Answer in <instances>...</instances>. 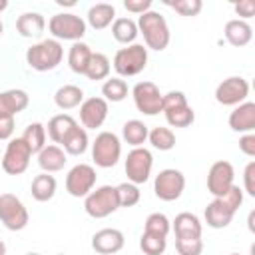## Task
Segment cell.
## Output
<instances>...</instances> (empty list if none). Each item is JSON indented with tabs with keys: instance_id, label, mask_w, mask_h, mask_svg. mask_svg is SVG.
Listing matches in <instances>:
<instances>
[{
	"instance_id": "1",
	"label": "cell",
	"mask_w": 255,
	"mask_h": 255,
	"mask_svg": "<svg viewBox=\"0 0 255 255\" xmlns=\"http://www.w3.org/2000/svg\"><path fill=\"white\" fill-rule=\"evenodd\" d=\"M135 24H137V32L143 36L145 48L161 52V50H165L169 46V40H171L169 26H167L165 18L159 12H155V10L145 12V14H141L137 18Z\"/></svg>"
},
{
	"instance_id": "2",
	"label": "cell",
	"mask_w": 255,
	"mask_h": 255,
	"mask_svg": "<svg viewBox=\"0 0 255 255\" xmlns=\"http://www.w3.org/2000/svg\"><path fill=\"white\" fill-rule=\"evenodd\" d=\"M64 48L58 40L48 38L38 44H32L26 50V64L36 72H50L62 64Z\"/></svg>"
},
{
	"instance_id": "3",
	"label": "cell",
	"mask_w": 255,
	"mask_h": 255,
	"mask_svg": "<svg viewBox=\"0 0 255 255\" xmlns=\"http://www.w3.org/2000/svg\"><path fill=\"white\" fill-rule=\"evenodd\" d=\"M147 66V48L143 44H129L120 48L114 56V70L118 78H131L143 72Z\"/></svg>"
},
{
	"instance_id": "4",
	"label": "cell",
	"mask_w": 255,
	"mask_h": 255,
	"mask_svg": "<svg viewBox=\"0 0 255 255\" xmlns=\"http://www.w3.org/2000/svg\"><path fill=\"white\" fill-rule=\"evenodd\" d=\"M161 112L165 114V120L171 128H189L195 120L193 108L187 104V98L183 92H167L161 100Z\"/></svg>"
},
{
	"instance_id": "5",
	"label": "cell",
	"mask_w": 255,
	"mask_h": 255,
	"mask_svg": "<svg viewBox=\"0 0 255 255\" xmlns=\"http://www.w3.org/2000/svg\"><path fill=\"white\" fill-rule=\"evenodd\" d=\"M84 209L94 219H104L120 209L118 191L114 185H100L84 197Z\"/></svg>"
},
{
	"instance_id": "6",
	"label": "cell",
	"mask_w": 255,
	"mask_h": 255,
	"mask_svg": "<svg viewBox=\"0 0 255 255\" xmlns=\"http://www.w3.org/2000/svg\"><path fill=\"white\" fill-rule=\"evenodd\" d=\"M86 20L72 12H60L54 14L48 20V30L54 36V40H70V42H82L86 34Z\"/></svg>"
},
{
	"instance_id": "7",
	"label": "cell",
	"mask_w": 255,
	"mask_h": 255,
	"mask_svg": "<svg viewBox=\"0 0 255 255\" xmlns=\"http://www.w3.org/2000/svg\"><path fill=\"white\" fill-rule=\"evenodd\" d=\"M122 157V141L114 131H100L92 143V159L98 167H114Z\"/></svg>"
},
{
	"instance_id": "8",
	"label": "cell",
	"mask_w": 255,
	"mask_h": 255,
	"mask_svg": "<svg viewBox=\"0 0 255 255\" xmlns=\"http://www.w3.org/2000/svg\"><path fill=\"white\" fill-rule=\"evenodd\" d=\"M0 221L10 231H22L28 225V209L14 193H0Z\"/></svg>"
},
{
	"instance_id": "9",
	"label": "cell",
	"mask_w": 255,
	"mask_h": 255,
	"mask_svg": "<svg viewBox=\"0 0 255 255\" xmlns=\"http://www.w3.org/2000/svg\"><path fill=\"white\" fill-rule=\"evenodd\" d=\"M183 189H185V175L179 169H173V167L161 169L155 175V179H153L155 197L161 199V201H175V199H179Z\"/></svg>"
},
{
	"instance_id": "10",
	"label": "cell",
	"mask_w": 255,
	"mask_h": 255,
	"mask_svg": "<svg viewBox=\"0 0 255 255\" xmlns=\"http://www.w3.org/2000/svg\"><path fill=\"white\" fill-rule=\"evenodd\" d=\"M30 159H32V151L26 145V141L22 137H12L2 155V169L8 175H20L28 169Z\"/></svg>"
},
{
	"instance_id": "11",
	"label": "cell",
	"mask_w": 255,
	"mask_h": 255,
	"mask_svg": "<svg viewBox=\"0 0 255 255\" xmlns=\"http://www.w3.org/2000/svg\"><path fill=\"white\" fill-rule=\"evenodd\" d=\"M126 175L129 183H145L151 175V167H153V155L149 149L145 147H133L128 157H126Z\"/></svg>"
},
{
	"instance_id": "12",
	"label": "cell",
	"mask_w": 255,
	"mask_h": 255,
	"mask_svg": "<svg viewBox=\"0 0 255 255\" xmlns=\"http://www.w3.org/2000/svg\"><path fill=\"white\" fill-rule=\"evenodd\" d=\"M133 104L143 116H157L161 112L163 94L153 82H137L131 90Z\"/></svg>"
},
{
	"instance_id": "13",
	"label": "cell",
	"mask_w": 255,
	"mask_h": 255,
	"mask_svg": "<svg viewBox=\"0 0 255 255\" xmlns=\"http://www.w3.org/2000/svg\"><path fill=\"white\" fill-rule=\"evenodd\" d=\"M96 169L88 163L74 165L66 175V191L72 197H86L96 185Z\"/></svg>"
},
{
	"instance_id": "14",
	"label": "cell",
	"mask_w": 255,
	"mask_h": 255,
	"mask_svg": "<svg viewBox=\"0 0 255 255\" xmlns=\"http://www.w3.org/2000/svg\"><path fill=\"white\" fill-rule=\"evenodd\" d=\"M249 96V82L241 76H229L215 88V100L221 106H239Z\"/></svg>"
},
{
	"instance_id": "15",
	"label": "cell",
	"mask_w": 255,
	"mask_h": 255,
	"mask_svg": "<svg viewBox=\"0 0 255 255\" xmlns=\"http://www.w3.org/2000/svg\"><path fill=\"white\" fill-rule=\"evenodd\" d=\"M235 185V169L229 161L219 159L209 167L207 173V191L213 197H221L229 191V187Z\"/></svg>"
},
{
	"instance_id": "16",
	"label": "cell",
	"mask_w": 255,
	"mask_h": 255,
	"mask_svg": "<svg viewBox=\"0 0 255 255\" xmlns=\"http://www.w3.org/2000/svg\"><path fill=\"white\" fill-rule=\"evenodd\" d=\"M110 106L104 98H88L80 106V122L84 129H98L106 122Z\"/></svg>"
},
{
	"instance_id": "17",
	"label": "cell",
	"mask_w": 255,
	"mask_h": 255,
	"mask_svg": "<svg viewBox=\"0 0 255 255\" xmlns=\"http://www.w3.org/2000/svg\"><path fill=\"white\" fill-rule=\"evenodd\" d=\"M126 245V237L120 229L116 227H104L94 233L92 237V249L100 255H114L122 251Z\"/></svg>"
},
{
	"instance_id": "18",
	"label": "cell",
	"mask_w": 255,
	"mask_h": 255,
	"mask_svg": "<svg viewBox=\"0 0 255 255\" xmlns=\"http://www.w3.org/2000/svg\"><path fill=\"white\" fill-rule=\"evenodd\" d=\"M30 104V96L24 90L12 88L0 92V118H16Z\"/></svg>"
},
{
	"instance_id": "19",
	"label": "cell",
	"mask_w": 255,
	"mask_h": 255,
	"mask_svg": "<svg viewBox=\"0 0 255 255\" xmlns=\"http://www.w3.org/2000/svg\"><path fill=\"white\" fill-rule=\"evenodd\" d=\"M229 128L239 133H253L255 129V104L243 102L229 114Z\"/></svg>"
},
{
	"instance_id": "20",
	"label": "cell",
	"mask_w": 255,
	"mask_h": 255,
	"mask_svg": "<svg viewBox=\"0 0 255 255\" xmlns=\"http://www.w3.org/2000/svg\"><path fill=\"white\" fill-rule=\"evenodd\" d=\"M171 229L175 233V239H183V237H201L203 233V225L199 221V217L195 213L189 211H181L175 215V219L171 221Z\"/></svg>"
},
{
	"instance_id": "21",
	"label": "cell",
	"mask_w": 255,
	"mask_h": 255,
	"mask_svg": "<svg viewBox=\"0 0 255 255\" xmlns=\"http://www.w3.org/2000/svg\"><path fill=\"white\" fill-rule=\"evenodd\" d=\"M223 34H225V40L235 48H243L253 40V28L249 26V22L239 20V18L229 20L225 24Z\"/></svg>"
},
{
	"instance_id": "22",
	"label": "cell",
	"mask_w": 255,
	"mask_h": 255,
	"mask_svg": "<svg viewBox=\"0 0 255 255\" xmlns=\"http://www.w3.org/2000/svg\"><path fill=\"white\" fill-rule=\"evenodd\" d=\"M66 161H68L66 151H64L60 145H56V143L46 145V147L38 153V165L42 167L44 173H54V171L64 169Z\"/></svg>"
},
{
	"instance_id": "23",
	"label": "cell",
	"mask_w": 255,
	"mask_h": 255,
	"mask_svg": "<svg viewBox=\"0 0 255 255\" xmlns=\"http://www.w3.org/2000/svg\"><path fill=\"white\" fill-rule=\"evenodd\" d=\"M203 215H205V223L211 229H225L233 221V217H235V213L231 209H227L217 197H213V201L207 203Z\"/></svg>"
},
{
	"instance_id": "24",
	"label": "cell",
	"mask_w": 255,
	"mask_h": 255,
	"mask_svg": "<svg viewBox=\"0 0 255 255\" xmlns=\"http://www.w3.org/2000/svg\"><path fill=\"white\" fill-rule=\"evenodd\" d=\"M46 28V20L40 12H24L16 20V30L22 38H38Z\"/></svg>"
},
{
	"instance_id": "25",
	"label": "cell",
	"mask_w": 255,
	"mask_h": 255,
	"mask_svg": "<svg viewBox=\"0 0 255 255\" xmlns=\"http://www.w3.org/2000/svg\"><path fill=\"white\" fill-rule=\"evenodd\" d=\"M76 126H78V122H76L70 114H58V116L50 118V122H48V126H46V133H48V137H50L56 145H60V143L64 141V137H66Z\"/></svg>"
},
{
	"instance_id": "26",
	"label": "cell",
	"mask_w": 255,
	"mask_h": 255,
	"mask_svg": "<svg viewBox=\"0 0 255 255\" xmlns=\"http://www.w3.org/2000/svg\"><path fill=\"white\" fill-rule=\"evenodd\" d=\"M86 18H88V24L94 30H104L110 24H114V20H116V8H114V4L98 2V4H94L88 10V16Z\"/></svg>"
},
{
	"instance_id": "27",
	"label": "cell",
	"mask_w": 255,
	"mask_h": 255,
	"mask_svg": "<svg viewBox=\"0 0 255 255\" xmlns=\"http://www.w3.org/2000/svg\"><path fill=\"white\" fill-rule=\"evenodd\" d=\"M84 102V90L80 86H74V84H66L62 88L56 90L54 94V104L60 108V110H72V108H78L82 106Z\"/></svg>"
},
{
	"instance_id": "28",
	"label": "cell",
	"mask_w": 255,
	"mask_h": 255,
	"mask_svg": "<svg viewBox=\"0 0 255 255\" xmlns=\"http://www.w3.org/2000/svg\"><path fill=\"white\" fill-rule=\"evenodd\" d=\"M56 177L50 175V173H40L32 179V185H30V191H32V197L40 203L44 201H50L54 195H56Z\"/></svg>"
},
{
	"instance_id": "29",
	"label": "cell",
	"mask_w": 255,
	"mask_h": 255,
	"mask_svg": "<svg viewBox=\"0 0 255 255\" xmlns=\"http://www.w3.org/2000/svg\"><path fill=\"white\" fill-rule=\"evenodd\" d=\"M90 145V139H88V131L80 126H76L66 137L64 141L60 143V147L66 151V155H82Z\"/></svg>"
},
{
	"instance_id": "30",
	"label": "cell",
	"mask_w": 255,
	"mask_h": 255,
	"mask_svg": "<svg viewBox=\"0 0 255 255\" xmlns=\"http://www.w3.org/2000/svg\"><path fill=\"white\" fill-rule=\"evenodd\" d=\"M137 24L131 20V18H116L114 24H112V36L116 42L120 44H135V38H137Z\"/></svg>"
},
{
	"instance_id": "31",
	"label": "cell",
	"mask_w": 255,
	"mask_h": 255,
	"mask_svg": "<svg viewBox=\"0 0 255 255\" xmlns=\"http://www.w3.org/2000/svg\"><path fill=\"white\" fill-rule=\"evenodd\" d=\"M147 133H149V128L141 120H128L122 128V137L126 139V143L133 147H141L147 141Z\"/></svg>"
},
{
	"instance_id": "32",
	"label": "cell",
	"mask_w": 255,
	"mask_h": 255,
	"mask_svg": "<svg viewBox=\"0 0 255 255\" xmlns=\"http://www.w3.org/2000/svg\"><path fill=\"white\" fill-rule=\"evenodd\" d=\"M110 70H112V64H110L108 56L102 54V52H92V58H90V62H88V66H86L84 76H86L88 80H92V82L108 80Z\"/></svg>"
},
{
	"instance_id": "33",
	"label": "cell",
	"mask_w": 255,
	"mask_h": 255,
	"mask_svg": "<svg viewBox=\"0 0 255 255\" xmlns=\"http://www.w3.org/2000/svg\"><path fill=\"white\" fill-rule=\"evenodd\" d=\"M46 126L44 124H40V122H32V124H28L26 126V129H24V133H22V139L26 141V145L30 147V151H32V155L36 153H40L44 147H46Z\"/></svg>"
},
{
	"instance_id": "34",
	"label": "cell",
	"mask_w": 255,
	"mask_h": 255,
	"mask_svg": "<svg viewBox=\"0 0 255 255\" xmlns=\"http://www.w3.org/2000/svg\"><path fill=\"white\" fill-rule=\"evenodd\" d=\"M90 58H92L90 46L84 44V42H74L70 52H68V66H70V70L74 74H84Z\"/></svg>"
},
{
	"instance_id": "35",
	"label": "cell",
	"mask_w": 255,
	"mask_h": 255,
	"mask_svg": "<svg viewBox=\"0 0 255 255\" xmlns=\"http://www.w3.org/2000/svg\"><path fill=\"white\" fill-rule=\"evenodd\" d=\"M147 139L159 151H169V149L175 147V133L169 128H163V126L151 128L149 133H147Z\"/></svg>"
},
{
	"instance_id": "36",
	"label": "cell",
	"mask_w": 255,
	"mask_h": 255,
	"mask_svg": "<svg viewBox=\"0 0 255 255\" xmlns=\"http://www.w3.org/2000/svg\"><path fill=\"white\" fill-rule=\"evenodd\" d=\"M102 96H104L106 102H112V104L126 100L128 98V84H126V80H122L118 76L116 78H108L104 82V86H102Z\"/></svg>"
},
{
	"instance_id": "37",
	"label": "cell",
	"mask_w": 255,
	"mask_h": 255,
	"mask_svg": "<svg viewBox=\"0 0 255 255\" xmlns=\"http://www.w3.org/2000/svg\"><path fill=\"white\" fill-rule=\"evenodd\" d=\"M143 231L151 233V235H159V237H167V233L171 231V221L167 219V215L163 213H149L145 223H143Z\"/></svg>"
},
{
	"instance_id": "38",
	"label": "cell",
	"mask_w": 255,
	"mask_h": 255,
	"mask_svg": "<svg viewBox=\"0 0 255 255\" xmlns=\"http://www.w3.org/2000/svg\"><path fill=\"white\" fill-rule=\"evenodd\" d=\"M116 191H118V201H120V207H133L139 203L141 199V191L135 183H129V181H124L120 185H116Z\"/></svg>"
},
{
	"instance_id": "39",
	"label": "cell",
	"mask_w": 255,
	"mask_h": 255,
	"mask_svg": "<svg viewBox=\"0 0 255 255\" xmlns=\"http://www.w3.org/2000/svg\"><path fill=\"white\" fill-rule=\"evenodd\" d=\"M165 247H167V237L151 235L145 231L139 237V249L143 251V255H163Z\"/></svg>"
},
{
	"instance_id": "40",
	"label": "cell",
	"mask_w": 255,
	"mask_h": 255,
	"mask_svg": "<svg viewBox=\"0 0 255 255\" xmlns=\"http://www.w3.org/2000/svg\"><path fill=\"white\" fill-rule=\"evenodd\" d=\"M167 8L175 10L179 16H197L203 8V2L201 0H165L163 2Z\"/></svg>"
},
{
	"instance_id": "41",
	"label": "cell",
	"mask_w": 255,
	"mask_h": 255,
	"mask_svg": "<svg viewBox=\"0 0 255 255\" xmlns=\"http://www.w3.org/2000/svg\"><path fill=\"white\" fill-rule=\"evenodd\" d=\"M175 251L179 255H201V251H203V239L201 237L175 239Z\"/></svg>"
},
{
	"instance_id": "42",
	"label": "cell",
	"mask_w": 255,
	"mask_h": 255,
	"mask_svg": "<svg viewBox=\"0 0 255 255\" xmlns=\"http://www.w3.org/2000/svg\"><path fill=\"white\" fill-rule=\"evenodd\" d=\"M227 209H231L233 213H237V209L241 207V203H243V189L239 187V185H231L229 187V191L225 193V195H221V197H217Z\"/></svg>"
},
{
	"instance_id": "43",
	"label": "cell",
	"mask_w": 255,
	"mask_h": 255,
	"mask_svg": "<svg viewBox=\"0 0 255 255\" xmlns=\"http://www.w3.org/2000/svg\"><path fill=\"white\" fill-rule=\"evenodd\" d=\"M243 191L255 197V161H249L243 171Z\"/></svg>"
},
{
	"instance_id": "44",
	"label": "cell",
	"mask_w": 255,
	"mask_h": 255,
	"mask_svg": "<svg viewBox=\"0 0 255 255\" xmlns=\"http://www.w3.org/2000/svg\"><path fill=\"white\" fill-rule=\"evenodd\" d=\"M124 8L131 14L141 16L151 10V0H124Z\"/></svg>"
},
{
	"instance_id": "45",
	"label": "cell",
	"mask_w": 255,
	"mask_h": 255,
	"mask_svg": "<svg viewBox=\"0 0 255 255\" xmlns=\"http://www.w3.org/2000/svg\"><path fill=\"white\" fill-rule=\"evenodd\" d=\"M233 10L241 16L239 20H245V22H247V18H251V16L255 14V2H253V0H241L239 4L233 6Z\"/></svg>"
},
{
	"instance_id": "46",
	"label": "cell",
	"mask_w": 255,
	"mask_h": 255,
	"mask_svg": "<svg viewBox=\"0 0 255 255\" xmlns=\"http://www.w3.org/2000/svg\"><path fill=\"white\" fill-rule=\"evenodd\" d=\"M239 149L249 155V157H255V133H243L239 137Z\"/></svg>"
},
{
	"instance_id": "47",
	"label": "cell",
	"mask_w": 255,
	"mask_h": 255,
	"mask_svg": "<svg viewBox=\"0 0 255 255\" xmlns=\"http://www.w3.org/2000/svg\"><path fill=\"white\" fill-rule=\"evenodd\" d=\"M14 118H0V139H12Z\"/></svg>"
},
{
	"instance_id": "48",
	"label": "cell",
	"mask_w": 255,
	"mask_h": 255,
	"mask_svg": "<svg viewBox=\"0 0 255 255\" xmlns=\"http://www.w3.org/2000/svg\"><path fill=\"white\" fill-rule=\"evenodd\" d=\"M253 219H255V211L249 213V219H247V225H249V231H255V225H253Z\"/></svg>"
},
{
	"instance_id": "49",
	"label": "cell",
	"mask_w": 255,
	"mask_h": 255,
	"mask_svg": "<svg viewBox=\"0 0 255 255\" xmlns=\"http://www.w3.org/2000/svg\"><path fill=\"white\" fill-rule=\"evenodd\" d=\"M8 8V0H0V12H4Z\"/></svg>"
},
{
	"instance_id": "50",
	"label": "cell",
	"mask_w": 255,
	"mask_h": 255,
	"mask_svg": "<svg viewBox=\"0 0 255 255\" xmlns=\"http://www.w3.org/2000/svg\"><path fill=\"white\" fill-rule=\"evenodd\" d=\"M0 255H6V245H4L2 239H0Z\"/></svg>"
},
{
	"instance_id": "51",
	"label": "cell",
	"mask_w": 255,
	"mask_h": 255,
	"mask_svg": "<svg viewBox=\"0 0 255 255\" xmlns=\"http://www.w3.org/2000/svg\"><path fill=\"white\" fill-rule=\"evenodd\" d=\"M2 32H4V24H2V20H0V36H2Z\"/></svg>"
},
{
	"instance_id": "52",
	"label": "cell",
	"mask_w": 255,
	"mask_h": 255,
	"mask_svg": "<svg viewBox=\"0 0 255 255\" xmlns=\"http://www.w3.org/2000/svg\"><path fill=\"white\" fill-rule=\"evenodd\" d=\"M26 255H40V253H26Z\"/></svg>"
},
{
	"instance_id": "53",
	"label": "cell",
	"mask_w": 255,
	"mask_h": 255,
	"mask_svg": "<svg viewBox=\"0 0 255 255\" xmlns=\"http://www.w3.org/2000/svg\"><path fill=\"white\" fill-rule=\"evenodd\" d=\"M229 255H239V253H229Z\"/></svg>"
},
{
	"instance_id": "54",
	"label": "cell",
	"mask_w": 255,
	"mask_h": 255,
	"mask_svg": "<svg viewBox=\"0 0 255 255\" xmlns=\"http://www.w3.org/2000/svg\"><path fill=\"white\" fill-rule=\"evenodd\" d=\"M58 255H66V253H58Z\"/></svg>"
}]
</instances>
